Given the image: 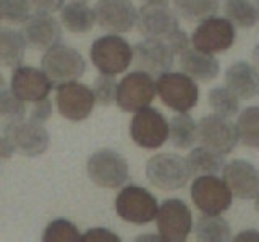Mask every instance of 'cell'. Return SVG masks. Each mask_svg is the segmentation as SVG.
<instances>
[{
	"mask_svg": "<svg viewBox=\"0 0 259 242\" xmlns=\"http://www.w3.org/2000/svg\"><path fill=\"white\" fill-rule=\"evenodd\" d=\"M222 179L233 197L241 200L259 196V169L246 160H233L222 169Z\"/></svg>",
	"mask_w": 259,
	"mask_h": 242,
	"instance_id": "20",
	"label": "cell"
},
{
	"mask_svg": "<svg viewBox=\"0 0 259 242\" xmlns=\"http://www.w3.org/2000/svg\"><path fill=\"white\" fill-rule=\"evenodd\" d=\"M144 4H165L167 0H141Z\"/></svg>",
	"mask_w": 259,
	"mask_h": 242,
	"instance_id": "43",
	"label": "cell"
},
{
	"mask_svg": "<svg viewBox=\"0 0 259 242\" xmlns=\"http://www.w3.org/2000/svg\"><path fill=\"white\" fill-rule=\"evenodd\" d=\"M188 166L191 169V174H217L221 173L225 166V158L222 153H219L212 149H207L204 145L194 147L188 158Z\"/></svg>",
	"mask_w": 259,
	"mask_h": 242,
	"instance_id": "27",
	"label": "cell"
},
{
	"mask_svg": "<svg viewBox=\"0 0 259 242\" xmlns=\"http://www.w3.org/2000/svg\"><path fill=\"white\" fill-rule=\"evenodd\" d=\"M175 62V53L165 40L144 39L133 47L135 67L141 71L149 73L151 76H159L170 71Z\"/></svg>",
	"mask_w": 259,
	"mask_h": 242,
	"instance_id": "17",
	"label": "cell"
},
{
	"mask_svg": "<svg viewBox=\"0 0 259 242\" xmlns=\"http://www.w3.org/2000/svg\"><path fill=\"white\" fill-rule=\"evenodd\" d=\"M225 84L240 100H251L259 94V71L246 62H235L225 73Z\"/></svg>",
	"mask_w": 259,
	"mask_h": 242,
	"instance_id": "21",
	"label": "cell"
},
{
	"mask_svg": "<svg viewBox=\"0 0 259 242\" xmlns=\"http://www.w3.org/2000/svg\"><path fill=\"white\" fill-rule=\"evenodd\" d=\"M40 68L52 81V84L59 86L70 81H78L83 76L86 71V60L76 48L60 42L44 52Z\"/></svg>",
	"mask_w": 259,
	"mask_h": 242,
	"instance_id": "4",
	"label": "cell"
},
{
	"mask_svg": "<svg viewBox=\"0 0 259 242\" xmlns=\"http://www.w3.org/2000/svg\"><path fill=\"white\" fill-rule=\"evenodd\" d=\"M237 39L235 26L221 16H209V18L199 21L198 28L194 29L191 40L193 47L196 50L206 53H217L229 50Z\"/></svg>",
	"mask_w": 259,
	"mask_h": 242,
	"instance_id": "12",
	"label": "cell"
},
{
	"mask_svg": "<svg viewBox=\"0 0 259 242\" xmlns=\"http://www.w3.org/2000/svg\"><path fill=\"white\" fill-rule=\"evenodd\" d=\"M237 242H241V240H259V231H254V229H248V231H241L237 237H235Z\"/></svg>",
	"mask_w": 259,
	"mask_h": 242,
	"instance_id": "41",
	"label": "cell"
},
{
	"mask_svg": "<svg viewBox=\"0 0 259 242\" xmlns=\"http://www.w3.org/2000/svg\"><path fill=\"white\" fill-rule=\"evenodd\" d=\"M60 23L73 34H84V32L91 31L96 24L94 8L88 7V4L81 2V0H71L70 4H65L62 7Z\"/></svg>",
	"mask_w": 259,
	"mask_h": 242,
	"instance_id": "23",
	"label": "cell"
},
{
	"mask_svg": "<svg viewBox=\"0 0 259 242\" xmlns=\"http://www.w3.org/2000/svg\"><path fill=\"white\" fill-rule=\"evenodd\" d=\"M238 139L251 149H259V105L245 108L237 119Z\"/></svg>",
	"mask_w": 259,
	"mask_h": 242,
	"instance_id": "29",
	"label": "cell"
},
{
	"mask_svg": "<svg viewBox=\"0 0 259 242\" xmlns=\"http://www.w3.org/2000/svg\"><path fill=\"white\" fill-rule=\"evenodd\" d=\"M34 13H55L60 12L65 0H28Z\"/></svg>",
	"mask_w": 259,
	"mask_h": 242,
	"instance_id": "39",
	"label": "cell"
},
{
	"mask_svg": "<svg viewBox=\"0 0 259 242\" xmlns=\"http://www.w3.org/2000/svg\"><path fill=\"white\" fill-rule=\"evenodd\" d=\"M130 136L143 149H159L168 141V121L159 110L144 107L135 111L130 123Z\"/></svg>",
	"mask_w": 259,
	"mask_h": 242,
	"instance_id": "10",
	"label": "cell"
},
{
	"mask_svg": "<svg viewBox=\"0 0 259 242\" xmlns=\"http://www.w3.org/2000/svg\"><path fill=\"white\" fill-rule=\"evenodd\" d=\"M2 131L10 139L15 153L26 157H37L49 149L51 136L42 123L31 118H21L15 121H4Z\"/></svg>",
	"mask_w": 259,
	"mask_h": 242,
	"instance_id": "6",
	"label": "cell"
},
{
	"mask_svg": "<svg viewBox=\"0 0 259 242\" xmlns=\"http://www.w3.org/2000/svg\"><path fill=\"white\" fill-rule=\"evenodd\" d=\"M91 60L102 75L117 76L132 65L133 47L118 34L102 36L91 45Z\"/></svg>",
	"mask_w": 259,
	"mask_h": 242,
	"instance_id": "3",
	"label": "cell"
},
{
	"mask_svg": "<svg viewBox=\"0 0 259 242\" xmlns=\"http://www.w3.org/2000/svg\"><path fill=\"white\" fill-rule=\"evenodd\" d=\"M180 68L185 75L202 83H210L219 76V62L215 56L196 50L194 47H188L180 53Z\"/></svg>",
	"mask_w": 259,
	"mask_h": 242,
	"instance_id": "22",
	"label": "cell"
},
{
	"mask_svg": "<svg viewBox=\"0 0 259 242\" xmlns=\"http://www.w3.org/2000/svg\"><path fill=\"white\" fill-rule=\"evenodd\" d=\"M156 91L160 100L177 113H188L196 107L199 89L196 81L185 73L165 71L157 76Z\"/></svg>",
	"mask_w": 259,
	"mask_h": 242,
	"instance_id": "1",
	"label": "cell"
},
{
	"mask_svg": "<svg viewBox=\"0 0 259 242\" xmlns=\"http://www.w3.org/2000/svg\"><path fill=\"white\" fill-rule=\"evenodd\" d=\"M159 236L167 242L186 240L193 229L190 207L180 199H167L157 208L156 215Z\"/></svg>",
	"mask_w": 259,
	"mask_h": 242,
	"instance_id": "11",
	"label": "cell"
},
{
	"mask_svg": "<svg viewBox=\"0 0 259 242\" xmlns=\"http://www.w3.org/2000/svg\"><path fill=\"white\" fill-rule=\"evenodd\" d=\"M2 20L8 24H24L32 15V8L28 0H0Z\"/></svg>",
	"mask_w": 259,
	"mask_h": 242,
	"instance_id": "33",
	"label": "cell"
},
{
	"mask_svg": "<svg viewBox=\"0 0 259 242\" xmlns=\"http://www.w3.org/2000/svg\"><path fill=\"white\" fill-rule=\"evenodd\" d=\"M21 32L26 39V45L39 52L49 50L51 47L60 44L63 39L62 24L51 13L31 15Z\"/></svg>",
	"mask_w": 259,
	"mask_h": 242,
	"instance_id": "19",
	"label": "cell"
},
{
	"mask_svg": "<svg viewBox=\"0 0 259 242\" xmlns=\"http://www.w3.org/2000/svg\"><path fill=\"white\" fill-rule=\"evenodd\" d=\"M94 15L99 28L110 34L130 32L138 21V8L132 0H99Z\"/></svg>",
	"mask_w": 259,
	"mask_h": 242,
	"instance_id": "15",
	"label": "cell"
},
{
	"mask_svg": "<svg viewBox=\"0 0 259 242\" xmlns=\"http://www.w3.org/2000/svg\"><path fill=\"white\" fill-rule=\"evenodd\" d=\"M253 63H254V68L259 71V44L254 47V50H253Z\"/></svg>",
	"mask_w": 259,
	"mask_h": 242,
	"instance_id": "42",
	"label": "cell"
},
{
	"mask_svg": "<svg viewBox=\"0 0 259 242\" xmlns=\"http://www.w3.org/2000/svg\"><path fill=\"white\" fill-rule=\"evenodd\" d=\"M254 7H256V13H257V21H259V0H254Z\"/></svg>",
	"mask_w": 259,
	"mask_h": 242,
	"instance_id": "45",
	"label": "cell"
},
{
	"mask_svg": "<svg viewBox=\"0 0 259 242\" xmlns=\"http://www.w3.org/2000/svg\"><path fill=\"white\" fill-rule=\"evenodd\" d=\"M57 107L59 113L70 121H83L93 113L96 105L94 95L91 87L78 83V81H70L57 86Z\"/></svg>",
	"mask_w": 259,
	"mask_h": 242,
	"instance_id": "14",
	"label": "cell"
},
{
	"mask_svg": "<svg viewBox=\"0 0 259 242\" xmlns=\"http://www.w3.org/2000/svg\"><path fill=\"white\" fill-rule=\"evenodd\" d=\"M4 89H5V78L2 75V71H0V92H2Z\"/></svg>",
	"mask_w": 259,
	"mask_h": 242,
	"instance_id": "44",
	"label": "cell"
},
{
	"mask_svg": "<svg viewBox=\"0 0 259 242\" xmlns=\"http://www.w3.org/2000/svg\"><path fill=\"white\" fill-rule=\"evenodd\" d=\"M156 95V81L149 73L136 70L128 73L118 83L115 102L121 111L135 113L144 107H149Z\"/></svg>",
	"mask_w": 259,
	"mask_h": 242,
	"instance_id": "9",
	"label": "cell"
},
{
	"mask_svg": "<svg viewBox=\"0 0 259 242\" xmlns=\"http://www.w3.org/2000/svg\"><path fill=\"white\" fill-rule=\"evenodd\" d=\"M194 234L198 240L227 242L232 239L230 224L221 215H202L194 223Z\"/></svg>",
	"mask_w": 259,
	"mask_h": 242,
	"instance_id": "26",
	"label": "cell"
},
{
	"mask_svg": "<svg viewBox=\"0 0 259 242\" xmlns=\"http://www.w3.org/2000/svg\"><path fill=\"white\" fill-rule=\"evenodd\" d=\"M26 102L16 97L10 89H4L0 92V118L4 121H15L26 118Z\"/></svg>",
	"mask_w": 259,
	"mask_h": 242,
	"instance_id": "34",
	"label": "cell"
},
{
	"mask_svg": "<svg viewBox=\"0 0 259 242\" xmlns=\"http://www.w3.org/2000/svg\"><path fill=\"white\" fill-rule=\"evenodd\" d=\"M15 153V149L8 139V136L0 129V158H12Z\"/></svg>",
	"mask_w": 259,
	"mask_h": 242,
	"instance_id": "40",
	"label": "cell"
},
{
	"mask_svg": "<svg viewBox=\"0 0 259 242\" xmlns=\"http://www.w3.org/2000/svg\"><path fill=\"white\" fill-rule=\"evenodd\" d=\"M175 13L185 21H202L214 16L221 7V0H174Z\"/></svg>",
	"mask_w": 259,
	"mask_h": 242,
	"instance_id": "28",
	"label": "cell"
},
{
	"mask_svg": "<svg viewBox=\"0 0 259 242\" xmlns=\"http://www.w3.org/2000/svg\"><path fill=\"white\" fill-rule=\"evenodd\" d=\"M157 208V199L141 186H125L115 200L117 215L133 224H148L156 220Z\"/></svg>",
	"mask_w": 259,
	"mask_h": 242,
	"instance_id": "8",
	"label": "cell"
},
{
	"mask_svg": "<svg viewBox=\"0 0 259 242\" xmlns=\"http://www.w3.org/2000/svg\"><path fill=\"white\" fill-rule=\"evenodd\" d=\"M209 107L219 116L233 118L240 111V99L229 87H215L209 92Z\"/></svg>",
	"mask_w": 259,
	"mask_h": 242,
	"instance_id": "31",
	"label": "cell"
},
{
	"mask_svg": "<svg viewBox=\"0 0 259 242\" xmlns=\"http://www.w3.org/2000/svg\"><path fill=\"white\" fill-rule=\"evenodd\" d=\"M117 87H118V83L113 76L110 75L97 76L91 86L96 103H99L101 107H109V105L113 103L117 99Z\"/></svg>",
	"mask_w": 259,
	"mask_h": 242,
	"instance_id": "35",
	"label": "cell"
},
{
	"mask_svg": "<svg viewBox=\"0 0 259 242\" xmlns=\"http://www.w3.org/2000/svg\"><path fill=\"white\" fill-rule=\"evenodd\" d=\"M26 47V39L21 31L0 28V67L15 70L23 65Z\"/></svg>",
	"mask_w": 259,
	"mask_h": 242,
	"instance_id": "24",
	"label": "cell"
},
{
	"mask_svg": "<svg viewBox=\"0 0 259 242\" xmlns=\"http://www.w3.org/2000/svg\"><path fill=\"white\" fill-rule=\"evenodd\" d=\"M165 42L168 44L170 48H172L175 55H180L182 52H185L186 48L190 47V39L186 36V32L182 31L180 28H178L175 32H172V34L165 39Z\"/></svg>",
	"mask_w": 259,
	"mask_h": 242,
	"instance_id": "37",
	"label": "cell"
},
{
	"mask_svg": "<svg viewBox=\"0 0 259 242\" xmlns=\"http://www.w3.org/2000/svg\"><path fill=\"white\" fill-rule=\"evenodd\" d=\"M146 176L154 188L170 192L183 189L193 174L186 158L177 153H159L148 160Z\"/></svg>",
	"mask_w": 259,
	"mask_h": 242,
	"instance_id": "2",
	"label": "cell"
},
{
	"mask_svg": "<svg viewBox=\"0 0 259 242\" xmlns=\"http://www.w3.org/2000/svg\"><path fill=\"white\" fill-rule=\"evenodd\" d=\"M86 171L96 186L104 189H117L128 181L130 168L123 155L118 152L101 149L89 157Z\"/></svg>",
	"mask_w": 259,
	"mask_h": 242,
	"instance_id": "5",
	"label": "cell"
},
{
	"mask_svg": "<svg viewBox=\"0 0 259 242\" xmlns=\"http://www.w3.org/2000/svg\"><path fill=\"white\" fill-rule=\"evenodd\" d=\"M42 240L44 242H79L81 232L71 221L59 218V220H54L49 223V226L44 229Z\"/></svg>",
	"mask_w": 259,
	"mask_h": 242,
	"instance_id": "32",
	"label": "cell"
},
{
	"mask_svg": "<svg viewBox=\"0 0 259 242\" xmlns=\"http://www.w3.org/2000/svg\"><path fill=\"white\" fill-rule=\"evenodd\" d=\"M81 240L83 242H96V240H113V242H118L120 237L117 236L115 232H112L105 228H93L86 231L84 234H81Z\"/></svg>",
	"mask_w": 259,
	"mask_h": 242,
	"instance_id": "38",
	"label": "cell"
},
{
	"mask_svg": "<svg viewBox=\"0 0 259 242\" xmlns=\"http://www.w3.org/2000/svg\"><path fill=\"white\" fill-rule=\"evenodd\" d=\"M81 2H88V0H81Z\"/></svg>",
	"mask_w": 259,
	"mask_h": 242,
	"instance_id": "48",
	"label": "cell"
},
{
	"mask_svg": "<svg viewBox=\"0 0 259 242\" xmlns=\"http://www.w3.org/2000/svg\"><path fill=\"white\" fill-rule=\"evenodd\" d=\"M224 13L225 18L238 28L249 29L257 23L256 7L249 0H225Z\"/></svg>",
	"mask_w": 259,
	"mask_h": 242,
	"instance_id": "30",
	"label": "cell"
},
{
	"mask_svg": "<svg viewBox=\"0 0 259 242\" xmlns=\"http://www.w3.org/2000/svg\"><path fill=\"white\" fill-rule=\"evenodd\" d=\"M254 207H256V210H257V213H259V196L256 197V204H254Z\"/></svg>",
	"mask_w": 259,
	"mask_h": 242,
	"instance_id": "46",
	"label": "cell"
},
{
	"mask_svg": "<svg viewBox=\"0 0 259 242\" xmlns=\"http://www.w3.org/2000/svg\"><path fill=\"white\" fill-rule=\"evenodd\" d=\"M0 21H2V13H0Z\"/></svg>",
	"mask_w": 259,
	"mask_h": 242,
	"instance_id": "47",
	"label": "cell"
},
{
	"mask_svg": "<svg viewBox=\"0 0 259 242\" xmlns=\"http://www.w3.org/2000/svg\"><path fill=\"white\" fill-rule=\"evenodd\" d=\"M136 26L146 39L165 40L180 24L178 15L167 4H146L138 10Z\"/></svg>",
	"mask_w": 259,
	"mask_h": 242,
	"instance_id": "16",
	"label": "cell"
},
{
	"mask_svg": "<svg viewBox=\"0 0 259 242\" xmlns=\"http://www.w3.org/2000/svg\"><path fill=\"white\" fill-rule=\"evenodd\" d=\"M238 133L230 118L207 115L198 123V142L222 155H229L238 144Z\"/></svg>",
	"mask_w": 259,
	"mask_h": 242,
	"instance_id": "13",
	"label": "cell"
},
{
	"mask_svg": "<svg viewBox=\"0 0 259 242\" xmlns=\"http://www.w3.org/2000/svg\"><path fill=\"white\" fill-rule=\"evenodd\" d=\"M52 116V102L49 97L40 99L37 102H32V108L29 113V118L37 121V123H46Z\"/></svg>",
	"mask_w": 259,
	"mask_h": 242,
	"instance_id": "36",
	"label": "cell"
},
{
	"mask_svg": "<svg viewBox=\"0 0 259 242\" xmlns=\"http://www.w3.org/2000/svg\"><path fill=\"white\" fill-rule=\"evenodd\" d=\"M52 87V81L49 79L42 68L23 67V65L15 68L10 81V91L26 103L46 99L51 94Z\"/></svg>",
	"mask_w": 259,
	"mask_h": 242,
	"instance_id": "18",
	"label": "cell"
},
{
	"mask_svg": "<svg viewBox=\"0 0 259 242\" xmlns=\"http://www.w3.org/2000/svg\"><path fill=\"white\" fill-rule=\"evenodd\" d=\"M168 141L180 150L190 149L198 142V125L188 113H178L168 121Z\"/></svg>",
	"mask_w": 259,
	"mask_h": 242,
	"instance_id": "25",
	"label": "cell"
},
{
	"mask_svg": "<svg viewBox=\"0 0 259 242\" xmlns=\"http://www.w3.org/2000/svg\"><path fill=\"white\" fill-rule=\"evenodd\" d=\"M191 200L202 215H222L230 208L233 196L217 174H201L191 184Z\"/></svg>",
	"mask_w": 259,
	"mask_h": 242,
	"instance_id": "7",
	"label": "cell"
}]
</instances>
